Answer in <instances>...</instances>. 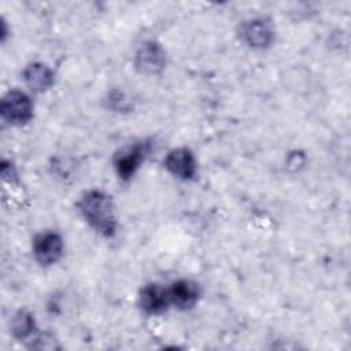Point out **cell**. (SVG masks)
<instances>
[{
    "label": "cell",
    "instance_id": "cell-1",
    "mask_svg": "<svg viewBox=\"0 0 351 351\" xmlns=\"http://www.w3.org/2000/svg\"><path fill=\"white\" fill-rule=\"evenodd\" d=\"M86 222L100 234L110 237L117 229L115 210L111 196L101 191L86 192L78 203Z\"/></svg>",
    "mask_w": 351,
    "mask_h": 351
},
{
    "label": "cell",
    "instance_id": "cell-2",
    "mask_svg": "<svg viewBox=\"0 0 351 351\" xmlns=\"http://www.w3.org/2000/svg\"><path fill=\"white\" fill-rule=\"evenodd\" d=\"M0 112L4 121L21 126L33 118V103L26 93L21 90H10L1 99Z\"/></svg>",
    "mask_w": 351,
    "mask_h": 351
},
{
    "label": "cell",
    "instance_id": "cell-3",
    "mask_svg": "<svg viewBox=\"0 0 351 351\" xmlns=\"http://www.w3.org/2000/svg\"><path fill=\"white\" fill-rule=\"evenodd\" d=\"M134 66L140 74H159L166 66V53L156 41H145L136 52Z\"/></svg>",
    "mask_w": 351,
    "mask_h": 351
},
{
    "label": "cell",
    "instance_id": "cell-4",
    "mask_svg": "<svg viewBox=\"0 0 351 351\" xmlns=\"http://www.w3.org/2000/svg\"><path fill=\"white\" fill-rule=\"evenodd\" d=\"M239 36L245 45L256 49H263L269 47L274 37L270 23L262 18L243 22L239 27Z\"/></svg>",
    "mask_w": 351,
    "mask_h": 351
},
{
    "label": "cell",
    "instance_id": "cell-5",
    "mask_svg": "<svg viewBox=\"0 0 351 351\" xmlns=\"http://www.w3.org/2000/svg\"><path fill=\"white\" fill-rule=\"evenodd\" d=\"M33 252L40 265H53L63 254V240L58 233L53 232L41 233L33 241Z\"/></svg>",
    "mask_w": 351,
    "mask_h": 351
},
{
    "label": "cell",
    "instance_id": "cell-6",
    "mask_svg": "<svg viewBox=\"0 0 351 351\" xmlns=\"http://www.w3.org/2000/svg\"><path fill=\"white\" fill-rule=\"evenodd\" d=\"M165 167L174 177L181 180H191L196 174V160L188 148H176L165 158Z\"/></svg>",
    "mask_w": 351,
    "mask_h": 351
},
{
    "label": "cell",
    "instance_id": "cell-7",
    "mask_svg": "<svg viewBox=\"0 0 351 351\" xmlns=\"http://www.w3.org/2000/svg\"><path fill=\"white\" fill-rule=\"evenodd\" d=\"M145 147L143 144H136L133 147L122 149L114 160V166L117 174L122 180H129L140 167L141 162L144 160Z\"/></svg>",
    "mask_w": 351,
    "mask_h": 351
},
{
    "label": "cell",
    "instance_id": "cell-8",
    "mask_svg": "<svg viewBox=\"0 0 351 351\" xmlns=\"http://www.w3.org/2000/svg\"><path fill=\"white\" fill-rule=\"evenodd\" d=\"M169 304V291L159 284H148L140 292V306L148 314H162Z\"/></svg>",
    "mask_w": 351,
    "mask_h": 351
},
{
    "label": "cell",
    "instance_id": "cell-9",
    "mask_svg": "<svg viewBox=\"0 0 351 351\" xmlns=\"http://www.w3.org/2000/svg\"><path fill=\"white\" fill-rule=\"evenodd\" d=\"M170 303L181 310L192 308L199 299V287L191 280H178L169 289Z\"/></svg>",
    "mask_w": 351,
    "mask_h": 351
},
{
    "label": "cell",
    "instance_id": "cell-10",
    "mask_svg": "<svg viewBox=\"0 0 351 351\" xmlns=\"http://www.w3.org/2000/svg\"><path fill=\"white\" fill-rule=\"evenodd\" d=\"M23 80L33 92H44L53 84V73L43 63H30L23 71Z\"/></svg>",
    "mask_w": 351,
    "mask_h": 351
},
{
    "label": "cell",
    "instance_id": "cell-11",
    "mask_svg": "<svg viewBox=\"0 0 351 351\" xmlns=\"http://www.w3.org/2000/svg\"><path fill=\"white\" fill-rule=\"evenodd\" d=\"M36 330V322L30 313L18 311L11 321V332L16 339H27Z\"/></svg>",
    "mask_w": 351,
    "mask_h": 351
}]
</instances>
